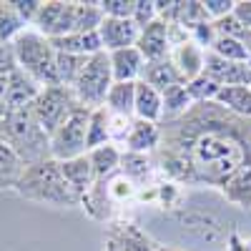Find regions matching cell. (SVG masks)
<instances>
[{
  "label": "cell",
  "instance_id": "obj_19",
  "mask_svg": "<svg viewBox=\"0 0 251 251\" xmlns=\"http://www.w3.org/2000/svg\"><path fill=\"white\" fill-rule=\"evenodd\" d=\"M91 166H93V174H96V181H106L111 176H116V171L121 169V151L116 149L113 143H106L100 149H93L86 153Z\"/></svg>",
  "mask_w": 251,
  "mask_h": 251
},
{
  "label": "cell",
  "instance_id": "obj_21",
  "mask_svg": "<svg viewBox=\"0 0 251 251\" xmlns=\"http://www.w3.org/2000/svg\"><path fill=\"white\" fill-rule=\"evenodd\" d=\"M106 108L108 113L133 118L136 108V83H113L108 96H106Z\"/></svg>",
  "mask_w": 251,
  "mask_h": 251
},
{
  "label": "cell",
  "instance_id": "obj_2",
  "mask_svg": "<svg viewBox=\"0 0 251 251\" xmlns=\"http://www.w3.org/2000/svg\"><path fill=\"white\" fill-rule=\"evenodd\" d=\"M0 138L18 153L23 166L50 158V136L40 128V123L33 113V103L20 111L8 113L0 121Z\"/></svg>",
  "mask_w": 251,
  "mask_h": 251
},
{
  "label": "cell",
  "instance_id": "obj_32",
  "mask_svg": "<svg viewBox=\"0 0 251 251\" xmlns=\"http://www.w3.org/2000/svg\"><path fill=\"white\" fill-rule=\"evenodd\" d=\"M214 30L221 38H231V40H239V43H246V46L251 43V30L241 25V20L234 13L221 18V20H214Z\"/></svg>",
  "mask_w": 251,
  "mask_h": 251
},
{
  "label": "cell",
  "instance_id": "obj_1",
  "mask_svg": "<svg viewBox=\"0 0 251 251\" xmlns=\"http://www.w3.org/2000/svg\"><path fill=\"white\" fill-rule=\"evenodd\" d=\"M15 194L28 201L48 203V206H80V196L63 178L60 163L53 158H46L40 163H30L23 169V174L15 181Z\"/></svg>",
  "mask_w": 251,
  "mask_h": 251
},
{
  "label": "cell",
  "instance_id": "obj_40",
  "mask_svg": "<svg viewBox=\"0 0 251 251\" xmlns=\"http://www.w3.org/2000/svg\"><path fill=\"white\" fill-rule=\"evenodd\" d=\"M231 251H251V249H249V246H244L236 236H231Z\"/></svg>",
  "mask_w": 251,
  "mask_h": 251
},
{
  "label": "cell",
  "instance_id": "obj_18",
  "mask_svg": "<svg viewBox=\"0 0 251 251\" xmlns=\"http://www.w3.org/2000/svg\"><path fill=\"white\" fill-rule=\"evenodd\" d=\"M133 116L138 121H149V123H158L163 118V100L161 93L156 88H151L149 83L136 80V108Z\"/></svg>",
  "mask_w": 251,
  "mask_h": 251
},
{
  "label": "cell",
  "instance_id": "obj_39",
  "mask_svg": "<svg viewBox=\"0 0 251 251\" xmlns=\"http://www.w3.org/2000/svg\"><path fill=\"white\" fill-rule=\"evenodd\" d=\"M234 15L241 20V25L251 30V0H241L234 5Z\"/></svg>",
  "mask_w": 251,
  "mask_h": 251
},
{
  "label": "cell",
  "instance_id": "obj_14",
  "mask_svg": "<svg viewBox=\"0 0 251 251\" xmlns=\"http://www.w3.org/2000/svg\"><path fill=\"white\" fill-rule=\"evenodd\" d=\"M50 46L55 48V53H71V55H96L103 50V43H100V35L98 30L93 33H68V35H60V38H53Z\"/></svg>",
  "mask_w": 251,
  "mask_h": 251
},
{
  "label": "cell",
  "instance_id": "obj_23",
  "mask_svg": "<svg viewBox=\"0 0 251 251\" xmlns=\"http://www.w3.org/2000/svg\"><path fill=\"white\" fill-rule=\"evenodd\" d=\"M88 58L86 55H71V53H55V75H58V86L73 88V83L86 68Z\"/></svg>",
  "mask_w": 251,
  "mask_h": 251
},
{
  "label": "cell",
  "instance_id": "obj_27",
  "mask_svg": "<svg viewBox=\"0 0 251 251\" xmlns=\"http://www.w3.org/2000/svg\"><path fill=\"white\" fill-rule=\"evenodd\" d=\"M25 28L28 25L23 23V18L15 13V8L10 3L0 0V46H10Z\"/></svg>",
  "mask_w": 251,
  "mask_h": 251
},
{
  "label": "cell",
  "instance_id": "obj_4",
  "mask_svg": "<svg viewBox=\"0 0 251 251\" xmlns=\"http://www.w3.org/2000/svg\"><path fill=\"white\" fill-rule=\"evenodd\" d=\"M113 86V73H111V58L106 50H100L96 55L88 58L86 68L78 75V80L73 83V96L80 106L86 108H100L106 106V96Z\"/></svg>",
  "mask_w": 251,
  "mask_h": 251
},
{
  "label": "cell",
  "instance_id": "obj_10",
  "mask_svg": "<svg viewBox=\"0 0 251 251\" xmlns=\"http://www.w3.org/2000/svg\"><path fill=\"white\" fill-rule=\"evenodd\" d=\"M136 48L141 50V55H143L146 63L169 58L171 55V43H169V28H166V20L156 18L151 25L141 28Z\"/></svg>",
  "mask_w": 251,
  "mask_h": 251
},
{
  "label": "cell",
  "instance_id": "obj_35",
  "mask_svg": "<svg viewBox=\"0 0 251 251\" xmlns=\"http://www.w3.org/2000/svg\"><path fill=\"white\" fill-rule=\"evenodd\" d=\"M156 18H158V13H156L153 0H133V15H131V20L138 28L151 25Z\"/></svg>",
  "mask_w": 251,
  "mask_h": 251
},
{
  "label": "cell",
  "instance_id": "obj_13",
  "mask_svg": "<svg viewBox=\"0 0 251 251\" xmlns=\"http://www.w3.org/2000/svg\"><path fill=\"white\" fill-rule=\"evenodd\" d=\"M38 93H40V86L33 78H28L23 71H18V68L10 71V75H8V98H5L8 113L30 106V103L38 98Z\"/></svg>",
  "mask_w": 251,
  "mask_h": 251
},
{
  "label": "cell",
  "instance_id": "obj_16",
  "mask_svg": "<svg viewBox=\"0 0 251 251\" xmlns=\"http://www.w3.org/2000/svg\"><path fill=\"white\" fill-rule=\"evenodd\" d=\"M141 80L149 83V86L156 88L158 93H163L166 88H171V86H186L183 78L178 75V71L174 68L171 58L146 63V66H143V73H141Z\"/></svg>",
  "mask_w": 251,
  "mask_h": 251
},
{
  "label": "cell",
  "instance_id": "obj_30",
  "mask_svg": "<svg viewBox=\"0 0 251 251\" xmlns=\"http://www.w3.org/2000/svg\"><path fill=\"white\" fill-rule=\"evenodd\" d=\"M121 171L123 176L128 178V181H143L146 176L151 174V158L146 156V153H131V151H126L121 153Z\"/></svg>",
  "mask_w": 251,
  "mask_h": 251
},
{
  "label": "cell",
  "instance_id": "obj_41",
  "mask_svg": "<svg viewBox=\"0 0 251 251\" xmlns=\"http://www.w3.org/2000/svg\"><path fill=\"white\" fill-rule=\"evenodd\" d=\"M249 50H251V43H249Z\"/></svg>",
  "mask_w": 251,
  "mask_h": 251
},
{
  "label": "cell",
  "instance_id": "obj_37",
  "mask_svg": "<svg viewBox=\"0 0 251 251\" xmlns=\"http://www.w3.org/2000/svg\"><path fill=\"white\" fill-rule=\"evenodd\" d=\"M203 10H206V15L208 18H214V20H221V18H226V15H231L234 13V0H203Z\"/></svg>",
  "mask_w": 251,
  "mask_h": 251
},
{
  "label": "cell",
  "instance_id": "obj_22",
  "mask_svg": "<svg viewBox=\"0 0 251 251\" xmlns=\"http://www.w3.org/2000/svg\"><path fill=\"white\" fill-rule=\"evenodd\" d=\"M108 108L100 106L91 111V121H88V138H86V153L93 149H100V146L111 143V133H108Z\"/></svg>",
  "mask_w": 251,
  "mask_h": 251
},
{
  "label": "cell",
  "instance_id": "obj_12",
  "mask_svg": "<svg viewBox=\"0 0 251 251\" xmlns=\"http://www.w3.org/2000/svg\"><path fill=\"white\" fill-rule=\"evenodd\" d=\"M171 63L174 68L178 71V75L183 78V83H191L194 78H199L203 73V58H206V50L199 48L194 40L178 46V48H171Z\"/></svg>",
  "mask_w": 251,
  "mask_h": 251
},
{
  "label": "cell",
  "instance_id": "obj_11",
  "mask_svg": "<svg viewBox=\"0 0 251 251\" xmlns=\"http://www.w3.org/2000/svg\"><path fill=\"white\" fill-rule=\"evenodd\" d=\"M108 58H111L113 83H136V80H141L146 60H143V55L136 46L123 48V50H113V53H108Z\"/></svg>",
  "mask_w": 251,
  "mask_h": 251
},
{
  "label": "cell",
  "instance_id": "obj_6",
  "mask_svg": "<svg viewBox=\"0 0 251 251\" xmlns=\"http://www.w3.org/2000/svg\"><path fill=\"white\" fill-rule=\"evenodd\" d=\"M80 103L75 100L73 91L66 88V86H46L40 88L38 98L33 100V113L48 136L58 128V126L66 121Z\"/></svg>",
  "mask_w": 251,
  "mask_h": 251
},
{
  "label": "cell",
  "instance_id": "obj_25",
  "mask_svg": "<svg viewBox=\"0 0 251 251\" xmlns=\"http://www.w3.org/2000/svg\"><path fill=\"white\" fill-rule=\"evenodd\" d=\"M103 23V10L98 3H75L73 5V33H93Z\"/></svg>",
  "mask_w": 251,
  "mask_h": 251
},
{
  "label": "cell",
  "instance_id": "obj_9",
  "mask_svg": "<svg viewBox=\"0 0 251 251\" xmlns=\"http://www.w3.org/2000/svg\"><path fill=\"white\" fill-rule=\"evenodd\" d=\"M98 35H100L103 50L113 53V50H123V48H133V46L138 43L141 28L133 23L131 18H126V20L103 18V23H100V28H98Z\"/></svg>",
  "mask_w": 251,
  "mask_h": 251
},
{
  "label": "cell",
  "instance_id": "obj_26",
  "mask_svg": "<svg viewBox=\"0 0 251 251\" xmlns=\"http://www.w3.org/2000/svg\"><path fill=\"white\" fill-rule=\"evenodd\" d=\"M106 251H151V244L146 241L136 228L126 226L121 231H113L108 236V244H106Z\"/></svg>",
  "mask_w": 251,
  "mask_h": 251
},
{
  "label": "cell",
  "instance_id": "obj_7",
  "mask_svg": "<svg viewBox=\"0 0 251 251\" xmlns=\"http://www.w3.org/2000/svg\"><path fill=\"white\" fill-rule=\"evenodd\" d=\"M73 5L75 3H66V0H48L40 5V13L30 28H35L48 40L73 33Z\"/></svg>",
  "mask_w": 251,
  "mask_h": 251
},
{
  "label": "cell",
  "instance_id": "obj_34",
  "mask_svg": "<svg viewBox=\"0 0 251 251\" xmlns=\"http://www.w3.org/2000/svg\"><path fill=\"white\" fill-rule=\"evenodd\" d=\"M100 10H103V18H118V20H126L133 15V0H100Z\"/></svg>",
  "mask_w": 251,
  "mask_h": 251
},
{
  "label": "cell",
  "instance_id": "obj_3",
  "mask_svg": "<svg viewBox=\"0 0 251 251\" xmlns=\"http://www.w3.org/2000/svg\"><path fill=\"white\" fill-rule=\"evenodd\" d=\"M13 58L18 71H23L28 78H33L40 88L58 86L55 75V48L46 35H40L35 28H25L13 43H10Z\"/></svg>",
  "mask_w": 251,
  "mask_h": 251
},
{
  "label": "cell",
  "instance_id": "obj_20",
  "mask_svg": "<svg viewBox=\"0 0 251 251\" xmlns=\"http://www.w3.org/2000/svg\"><path fill=\"white\" fill-rule=\"evenodd\" d=\"M214 103H219L228 113L251 118V88L249 86H224Z\"/></svg>",
  "mask_w": 251,
  "mask_h": 251
},
{
  "label": "cell",
  "instance_id": "obj_15",
  "mask_svg": "<svg viewBox=\"0 0 251 251\" xmlns=\"http://www.w3.org/2000/svg\"><path fill=\"white\" fill-rule=\"evenodd\" d=\"M158 143H161V128H158V123H149V121L133 118L131 131H128V136H126V151H131V153H146V156H149Z\"/></svg>",
  "mask_w": 251,
  "mask_h": 251
},
{
  "label": "cell",
  "instance_id": "obj_28",
  "mask_svg": "<svg viewBox=\"0 0 251 251\" xmlns=\"http://www.w3.org/2000/svg\"><path fill=\"white\" fill-rule=\"evenodd\" d=\"M23 161L18 158V153L10 149V146L0 138V188L3 186H15L18 176L23 174Z\"/></svg>",
  "mask_w": 251,
  "mask_h": 251
},
{
  "label": "cell",
  "instance_id": "obj_31",
  "mask_svg": "<svg viewBox=\"0 0 251 251\" xmlns=\"http://www.w3.org/2000/svg\"><path fill=\"white\" fill-rule=\"evenodd\" d=\"M186 91H188V96H191L194 103H214L216 96H219V91H221V86H219V83H214L208 75L201 73L191 83H186Z\"/></svg>",
  "mask_w": 251,
  "mask_h": 251
},
{
  "label": "cell",
  "instance_id": "obj_17",
  "mask_svg": "<svg viewBox=\"0 0 251 251\" xmlns=\"http://www.w3.org/2000/svg\"><path fill=\"white\" fill-rule=\"evenodd\" d=\"M60 171H63V178L68 181V186L73 188L78 196H83L96 183V174H93V166H91L88 156H78V158H71V161H60Z\"/></svg>",
  "mask_w": 251,
  "mask_h": 251
},
{
  "label": "cell",
  "instance_id": "obj_42",
  "mask_svg": "<svg viewBox=\"0 0 251 251\" xmlns=\"http://www.w3.org/2000/svg\"><path fill=\"white\" fill-rule=\"evenodd\" d=\"M249 88H251V86H249Z\"/></svg>",
  "mask_w": 251,
  "mask_h": 251
},
{
  "label": "cell",
  "instance_id": "obj_24",
  "mask_svg": "<svg viewBox=\"0 0 251 251\" xmlns=\"http://www.w3.org/2000/svg\"><path fill=\"white\" fill-rule=\"evenodd\" d=\"M161 100H163V116L171 118V121L186 116L188 111H191V106H194V100H191V96H188L186 86H171V88H166L161 93Z\"/></svg>",
  "mask_w": 251,
  "mask_h": 251
},
{
  "label": "cell",
  "instance_id": "obj_33",
  "mask_svg": "<svg viewBox=\"0 0 251 251\" xmlns=\"http://www.w3.org/2000/svg\"><path fill=\"white\" fill-rule=\"evenodd\" d=\"M106 188H108V199H111V203H126L128 199L136 196V183L128 181L123 174H121V176H111V178H106Z\"/></svg>",
  "mask_w": 251,
  "mask_h": 251
},
{
  "label": "cell",
  "instance_id": "obj_38",
  "mask_svg": "<svg viewBox=\"0 0 251 251\" xmlns=\"http://www.w3.org/2000/svg\"><path fill=\"white\" fill-rule=\"evenodd\" d=\"M131 123H133V118H126V116L111 113V118H108L111 141H126V136H128V131H131Z\"/></svg>",
  "mask_w": 251,
  "mask_h": 251
},
{
  "label": "cell",
  "instance_id": "obj_5",
  "mask_svg": "<svg viewBox=\"0 0 251 251\" xmlns=\"http://www.w3.org/2000/svg\"><path fill=\"white\" fill-rule=\"evenodd\" d=\"M88 121L91 108L78 106L58 128L50 133V158L53 161H71L86 156V138H88Z\"/></svg>",
  "mask_w": 251,
  "mask_h": 251
},
{
  "label": "cell",
  "instance_id": "obj_29",
  "mask_svg": "<svg viewBox=\"0 0 251 251\" xmlns=\"http://www.w3.org/2000/svg\"><path fill=\"white\" fill-rule=\"evenodd\" d=\"M208 50L224 60H234V63H249V58H251V50L246 43H239V40H231V38H221V35H216L214 46Z\"/></svg>",
  "mask_w": 251,
  "mask_h": 251
},
{
  "label": "cell",
  "instance_id": "obj_8",
  "mask_svg": "<svg viewBox=\"0 0 251 251\" xmlns=\"http://www.w3.org/2000/svg\"><path fill=\"white\" fill-rule=\"evenodd\" d=\"M203 75H208L219 86H251V66L249 63H234L214 55L211 50L203 58Z\"/></svg>",
  "mask_w": 251,
  "mask_h": 251
},
{
  "label": "cell",
  "instance_id": "obj_36",
  "mask_svg": "<svg viewBox=\"0 0 251 251\" xmlns=\"http://www.w3.org/2000/svg\"><path fill=\"white\" fill-rule=\"evenodd\" d=\"M10 5L15 8V13L23 18V23L30 28L33 23H35V18H38V13H40V0H10Z\"/></svg>",
  "mask_w": 251,
  "mask_h": 251
}]
</instances>
